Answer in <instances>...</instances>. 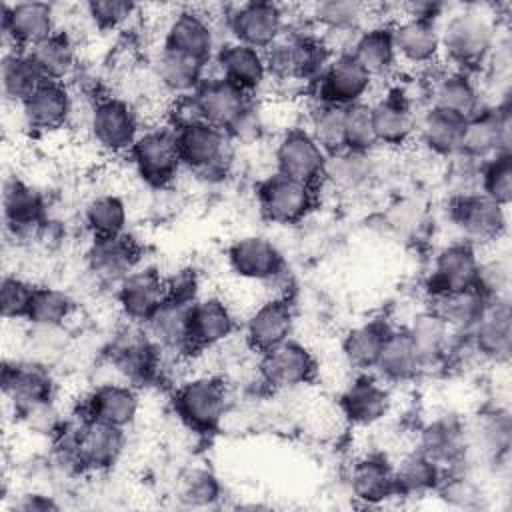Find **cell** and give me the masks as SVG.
<instances>
[{
	"label": "cell",
	"mask_w": 512,
	"mask_h": 512,
	"mask_svg": "<svg viewBox=\"0 0 512 512\" xmlns=\"http://www.w3.org/2000/svg\"><path fill=\"white\" fill-rule=\"evenodd\" d=\"M388 332L390 326L380 320H370L350 328L342 338V356L346 364L358 372L374 370Z\"/></svg>",
	"instance_id": "46"
},
{
	"label": "cell",
	"mask_w": 512,
	"mask_h": 512,
	"mask_svg": "<svg viewBox=\"0 0 512 512\" xmlns=\"http://www.w3.org/2000/svg\"><path fill=\"white\" fill-rule=\"evenodd\" d=\"M74 314V300L68 292L54 286H36L26 320L32 326L64 328Z\"/></svg>",
	"instance_id": "52"
},
{
	"label": "cell",
	"mask_w": 512,
	"mask_h": 512,
	"mask_svg": "<svg viewBox=\"0 0 512 512\" xmlns=\"http://www.w3.org/2000/svg\"><path fill=\"white\" fill-rule=\"evenodd\" d=\"M72 460L80 468L106 470L118 462L126 446L124 428L84 416L76 426L68 424Z\"/></svg>",
	"instance_id": "8"
},
{
	"label": "cell",
	"mask_w": 512,
	"mask_h": 512,
	"mask_svg": "<svg viewBox=\"0 0 512 512\" xmlns=\"http://www.w3.org/2000/svg\"><path fill=\"white\" fill-rule=\"evenodd\" d=\"M344 120H346V106L314 102V106L310 108L306 130L328 152V156L346 150Z\"/></svg>",
	"instance_id": "50"
},
{
	"label": "cell",
	"mask_w": 512,
	"mask_h": 512,
	"mask_svg": "<svg viewBox=\"0 0 512 512\" xmlns=\"http://www.w3.org/2000/svg\"><path fill=\"white\" fill-rule=\"evenodd\" d=\"M316 370L318 364L314 354L292 338L262 354L260 360V374L264 382L278 390H288L312 382Z\"/></svg>",
	"instance_id": "19"
},
{
	"label": "cell",
	"mask_w": 512,
	"mask_h": 512,
	"mask_svg": "<svg viewBox=\"0 0 512 512\" xmlns=\"http://www.w3.org/2000/svg\"><path fill=\"white\" fill-rule=\"evenodd\" d=\"M14 510H22V512H48V510H58V504L50 496H46V494L28 492V494H24L14 504Z\"/></svg>",
	"instance_id": "60"
},
{
	"label": "cell",
	"mask_w": 512,
	"mask_h": 512,
	"mask_svg": "<svg viewBox=\"0 0 512 512\" xmlns=\"http://www.w3.org/2000/svg\"><path fill=\"white\" fill-rule=\"evenodd\" d=\"M480 192L508 208L512 200V152H498L482 162Z\"/></svg>",
	"instance_id": "53"
},
{
	"label": "cell",
	"mask_w": 512,
	"mask_h": 512,
	"mask_svg": "<svg viewBox=\"0 0 512 512\" xmlns=\"http://www.w3.org/2000/svg\"><path fill=\"white\" fill-rule=\"evenodd\" d=\"M2 208L6 224L14 232H32L44 220V198L30 184L20 178H10L4 184Z\"/></svg>",
	"instance_id": "44"
},
{
	"label": "cell",
	"mask_w": 512,
	"mask_h": 512,
	"mask_svg": "<svg viewBox=\"0 0 512 512\" xmlns=\"http://www.w3.org/2000/svg\"><path fill=\"white\" fill-rule=\"evenodd\" d=\"M222 486L220 480L214 476V472L206 468H192L188 470L178 484V498L186 506H212L220 500Z\"/></svg>",
	"instance_id": "55"
},
{
	"label": "cell",
	"mask_w": 512,
	"mask_h": 512,
	"mask_svg": "<svg viewBox=\"0 0 512 512\" xmlns=\"http://www.w3.org/2000/svg\"><path fill=\"white\" fill-rule=\"evenodd\" d=\"M192 98L198 106L202 120L222 128L224 132L252 102L250 94H246L222 76H204V80L192 92Z\"/></svg>",
	"instance_id": "26"
},
{
	"label": "cell",
	"mask_w": 512,
	"mask_h": 512,
	"mask_svg": "<svg viewBox=\"0 0 512 512\" xmlns=\"http://www.w3.org/2000/svg\"><path fill=\"white\" fill-rule=\"evenodd\" d=\"M372 84L374 78L364 70L354 54L350 50H340L334 54L320 80L312 86L316 88V102L352 106L364 102Z\"/></svg>",
	"instance_id": "13"
},
{
	"label": "cell",
	"mask_w": 512,
	"mask_h": 512,
	"mask_svg": "<svg viewBox=\"0 0 512 512\" xmlns=\"http://www.w3.org/2000/svg\"><path fill=\"white\" fill-rule=\"evenodd\" d=\"M162 46L208 64L214 60L218 50L216 28L204 12L196 8H182L168 18Z\"/></svg>",
	"instance_id": "15"
},
{
	"label": "cell",
	"mask_w": 512,
	"mask_h": 512,
	"mask_svg": "<svg viewBox=\"0 0 512 512\" xmlns=\"http://www.w3.org/2000/svg\"><path fill=\"white\" fill-rule=\"evenodd\" d=\"M344 134H346V148L358 152H372L378 146L374 120H372V106L368 102H358L346 106V120H344Z\"/></svg>",
	"instance_id": "56"
},
{
	"label": "cell",
	"mask_w": 512,
	"mask_h": 512,
	"mask_svg": "<svg viewBox=\"0 0 512 512\" xmlns=\"http://www.w3.org/2000/svg\"><path fill=\"white\" fill-rule=\"evenodd\" d=\"M392 398L388 388L362 372L340 396V410L354 426H374L390 410Z\"/></svg>",
	"instance_id": "31"
},
{
	"label": "cell",
	"mask_w": 512,
	"mask_h": 512,
	"mask_svg": "<svg viewBox=\"0 0 512 512\" xmlns=\"http://www.w3.org/2000/svg\"><path fill=\"white\" fill-rule=\"evenodd\" d=\"M468 430V460L472 454H478L490 462L502 460L510 450L512 440V422L510 414L504 408H492L476 416L472 424H466Z\"/></svg>",
	"instance_id": "36"
},
{
	"label": "cell",
	"mask_w": 512,
	"mask_h": 512,
	"mask_svg": "<svg viewBox=\"0 0 512 512\" xmlns=\"http://www.w3.org/2000/svg\"><path fill=\"white\" fill-rule=\"evenodd\" d=\"M214 60L218 66V76L226 78L246 94L258 90L268 78L264 52L242 42L228 40L220 44Z\"/></svg>",
	"instance_id": "30"
},
{
	"label": "cell",
	"mask_w": 512,
	"mask_h": 512,
	"mask_svg": "<svg viewBox=\"0 0 512 512\" xmlns=\"http://www.w3.org/2000/svg\"><path fill=\"white\" fill-rule=\"evenodd\" d=\"M88 130L94 144L108 154L130 152L142 132L136 108L118 96L94 100L88 112Z\"/></svg>",
	"instance_id": "4"
},
{
	"label": "cell",
	"mask_w": 512,
	"mask_h": 512,
	"mask_svg": "<svg viewBox=\"0 0 512 512\" xmlns=\"http://www.w3.org/2000/svg\"><path fill=\"white\" fill-rule=\"evenodd\" d=\"M182 166L204 182H220L230 168V138L210 122H192L174 128Z\"/></svg>",
	"instance_id": "2"
},
{
	"label": "cell",
	"mask_w": 512,
	"mask_h": 512,
	"mask_svg": "<svg viewBox=\"0 0 512 512\" xmlns=\"http://www.w3.org/2000/svg\"><path fill=\"white\" fill-rule=\"evenodd\" d=\"M28 54L42 70L46 80L64 82L78 68V48L74 38L64 30H54L44 40L28 48Z\"/></svg>",
	"instance_id": "43"
},
{
	"label": "cell",
	"mask_w": 512,
	"mask_h": 512,
	"mask_svg": "<svg viewBox=\"0 0 512 512\" xmlns=\"http://www.w3.org/2000/svg\"><path fill=\"white\" fill-rule=\"evenodd\" d=\"M236 330V318L220 296L196 298L190 308L192 350L210 348L228 340Z\"/></svg>",
	"instance_id": "34"
},
{
	"label": "cell",
	"mask_w": 512,
	"mask_h": 512,
	"mask_svg": "<svg viewBox=\"0 0 512 512\" xmlns=\"http://www.w3.org/2000/svg\"><path fill=\"white\" fill-rule=\"evenodd\" d=\"M448 216L462 234V240L472 246L498 242L508 228L506 206L494 202L482 192L452 196Z\"/></svg>",
	"instance_id": "6"
},
{
	"label": "cell",
	"mask_w": 512,
	"mask_h": 512,
	"mask_svg": "<svg viewBox=\"0 0 512 512\" xmlns=\"http://www.w3.org/2000/svg\"><path fill=\"white\" fill-rule=\"evenodd\" d=\"M74 112V98L64 82H44L24 104L22 116L36 132H56L68 124Z\"/></svg>",
	"instance_id": "28"
},
{
	"label": "cell",
	"mask_w": 512,
	"mask_h": 512,
	"mask_svg": "<svg viewBox=\"0 0 512 512\" xmlns=\"http://www.w3.org/2000/svg\"><path fill=\"white\" fill-rule=\"evenodd\" d=\"M256 196L264 218L282 226L302 222L316 204L314 186L288 178L280 172L260 180Z\"/></svg>",
	"instance_id": "9"
},
{
	"label": "cell",
	"mask_w": 512,
	"mask_h": 512,
	"mask_svg": "<svg viewBox=\"0 0 512 512\" xmlns=\"http://www.w3.org/2000/svg\"><path fill=\"white\" fill-rule=\"evenodd\" d=\"M348 50L374 80L388 76L398 62L392 24H368L352 38V46Z\"/></svg>",
	"instance_id": "39"
},
{
	"label": "cell",
	"mask_w": 512,
	"mask_h": 512,
	"mask_svg": "<svg viewBox=\"0 0 512 512\" xmlns=\"http://www.w3.org/2000/svg\"><path fill=\"white\" fill-rule=\"evenodd\" d=\"M510 92L496 104H484L474 116L466 118L460 152L474 160H488L498 152L510 150L512 106Z\"/></svg>",
	"instance_id": "7"
},
{
	"label": "cell",
	"mask_w": 512,
	"mask_h": 512,
	"mask_svg": "<svg viewBox=\"0 0 512 512\" xmlns=\"http://www.w3.org/2000/svg\"><path fill=\"white\" fill-rule=\"evenodd\" d=\"M430 104L448 112H454L462 118L474 116L482 106V94L470 72L464 70H444L434 76L428 90Z\"/></svg>",
	"instance_id": "33"
},
{
	"label": "cell",
	"mask_w": 512,
	"mask_h": 512,
	"mask_svg": "<svg viewBox=\"0 0 512 512\" xmlns=\"http://www.w3.org/2000/svg\"><path fill=\"white\" fill-rule=\"evenodd\" d=\"M0 80L4 98L12 104H24L46 80L42 70L36 66L28 50H8L2 56Z\"/></svg>",
	"instance_id": "45"
},
{
	"label": "cell",
	"mask_w": 512,
	"mask_h": 512,
	"mask_svg": "<svg viewBox=\"0 0 512 512\" xmlns=\"http://www.w3.org/2000/svg\"><path fill=\"white\" fill-rule=\"evenodd\" d=\"M4 396L20 412L28 406L48 402L54 398V378L46 364L38 360L4 362L2 366Z\"/></svg>",
	"instance_id": "22"
},
{
	"label": "cell",
	"mask_w": 512,
	"mask_h": 512,
	"mask_svg": "<svg viewBox=\"0 0 512 512\" xmlns=\"http://www.w3.org/2000/svg\"><path fill=\"white\" fill-rule=\"evenodd\" d=\"M398 60L412 66H430L442 56L440 22L428 18L402 16L392 24Z\"/></svg>",
	"instance_id": "24"
},
{
	"label": "cell",
	"mask_w": 512,
	"mask_h": 512,
	"mask_svg": "<svg viewBox=\"0 0 512 512\" xmlns=\"http://www.w3.org/2000/svg\"><path fill=\"white\" fill-rule=\"evenodd\" d=\"M498 40L494 14L480 4L464 6L446 16L440 24L442 54L456 70L470 72L490 60Z\"/></svg>",
	"instance_id": "1"
},
{
	"label": "cell",
	"mask_w": 512,
	"mask_h": 512,
	"mask_svg": "<svg viewBox=\"0 0 512 512\" xmlns=\"http://www.w3.org/2000/svg\"><path fill=\"white\" fill-rule=\"evenodd\" d=\"M140 258L138 244L124 232L108 238H94L86 264L92 276L102 284H120L132 270H136Z\"/></svg>",
	"instance_id": "25"
},
{
	"label": "cell",
	"mask_w": 512,
	"mask_h": 512,
	"mask_svg": "<svg viewBox=\"0 0 512 512\" xmlns=\"http://www.w3.org/2000/svg\"><path fill=\"white\" fill-rule=\"evenodd\" d=\"M86 12L98 28L116 30L136 16L138 6L126 0H92L86 4Z\"/></svg>",
	"instance_id": "59"
},
{
	"label": "cell",
	"mask_w": 512,
	"mask_h": 512,
	"mask_svg": "<svg viewBox=\"0 0 512 512\" xmlns=\"http://www.w3.org/2000/svg\"><path fill=\"white\" fill-rule=\"evenodd\" d=\"M406 332L412 338L424 372L442 364L448 358V352H452L454 338L458 336L434 308L416 314Z\"/></svg>",
	"instance_id": "35"
},
{
	"label": "cell",
	"mask_w": 512,
	"mask_h": 512,
	"mask_svg": "<svg viewBox=\"0 0 512 512\" xmlns=\"http://www.w3.org/2000/svg\"><path fill=\"white\" fill-rule=\"evenodd\" d=\"M106 354L112 368L124 376L128 384H144L160 370L162 350L148 336L146 328L134 322L112 338Z\"/></svg>",
	"instance_id": "10"
},
{
	"label": "cell",
	"mask_w": 512,
	"mask_h": 512,
	"mask_svg": "<svg viewBox=\"0 0 512 512\" xmlns=\"http://www.w3.org/2000/svg\"><path fill=\"white\" fill-rule=\"evenodd\" d=\"M194 302L168 298L160 308L142 324L148 336L162 352L186 354L192 352L190 338V308Z\"/></svg>",
	"instance_id": "29"
},
{
	"label": "cell",
	"mask_w": 512,
	"mask_h": 512,
	"mask_svg": "<svg viewBox=\"0 0 512 512\" xmlns=\"http://www.w3.org/2000/svg\"><path fill=\"white\" fill-rule=\"evenodd\" d=\"M230 270L244 280L270 282L284 270V258L278 246L260 234H248L234 240L226 252Z\"/></svg>",
	"instance_id": "18"
},
{
	"label": "cell",
	"mask_w": 512,
	"mask_h": 512,
	"mask_svg": "<svg viewBox=\"0 0 512 512\" xmlns=\"http://www.w3.org/2000/svg\"><path fill=\"white\" fill-rule=\"evenodd\" d=\"M434 492L452 508H476L482 502V490L468 474L466 466L444 470Z\"/></svg>",
	"instance_id": "54"
},
{
	"label": "cell",
	"mask_w": 512,
	"mask_h": 512,
	"mask_svg": "<svg viewBox=\"0 0 512 512\" xmlns=\"http://www.w3.org/2000/svg\"><path fill=\"white\" fill-rule=\"evenodd\" d=\"M56 30V10L48 2L2 6V32L16 50H28Z\"/></svg>",
	"instance_id": "21"
},
{
	"label": "cell",
	"mask_w": 512,
	"mask_h": 512,
	"mask_svg": "<svg viewBox=\"0 0 512 512\" xmlns=\"http://www.w3.org/2000/svg\"><path fill=\"white\" fill-rule=\"evenodd\" d=\"M436 306L434 310L448 322V326L454 330V334H468L472 326L478 322L482 312L486 310L488 298L478 286L456 292V294H444V296H434Z\"/></svg>",
	"instance_id": "48"
},
{
	"label": "cell",
	"mask_w": 512,
	"mask_h": 512,
	"mask_svg": "<svg viewBox=\"0 0 512 512\" xmlns=\"http://www.w3.org/2000/svg\"><path fill=\"white\" fill-rule=\"evenodd\" d=\"M140 410V396L134 384L104 382L96 386L84 404V416L128 428Z\"/></svg>",
	"instance_id": "32"
},
{
	"label": "cell",
	"mask_w": 512,
	"mask_h": 512,
	"mask_svg": "<svg viewBox=\"0 0 512 512\" xmlns=\"http://www.w3.org/2000/svg\"><path fill=\"white\" fill-rule=\"evenodd\" d=\"M294 310L286 298H268L246 320V342L252 350L266 354L292 338Z\"/></svg>",
	"instance_id": "27"
},
{
	"label": "cell",
	"mask_w": 512,
	"mask_h": 512,
	"mask_svg": "<svg viewBox=\"0 0 512 512\" xmlns=\"http://www.w3.org/2000/svg\"><path fill=\"white\" fill-rule=\"evenodd\" d=\"M204 70H206L204 62L166 46H162L156 52L152 62L154 78L166 92L174 96L192 94L198 88V84L204 80Z\"/></svg>",
	"instance_id": "40"
},
{
	"label": "cell",
	"mask_w": 512,
	"mask_h": 512,
	"mask_svg": "<svg viewBox=\"0 0 512 512\" xmlns=\"http://www.w3.org/2000/svg\"><path fill=\"white\" fill-rule=\"evenodd\" d=\"M350 492L356 500L376 506L396 496L392 464L380 454H366L358 458L348 476Z\"/></svg>",
	"instance_id": "38"
},
{
	"label": "cell",
	"mask_w": 512,
	"mask_h": 512,
	"mask_svg": "<svg viewBox=\"0 0 512 512\" xmlns=\"http://www.w3.org/2000/svg\"><path fill=\"white\" fill-rule=\"evenodd\" d=\"M274 160L276 172L316 188L326 176L328 152L306 128H288L276 144Z\"/></svg>",
	"instance_id": "11"
},
{
	"label": "cell",
	"mask_w": 512,
	"mask_h": 512,
	"mask_svg": "<svg viewBox=\"0 0 512 512\" xmlns=\"http://www.w3.org/2000/svg\"><path fill=\"white\" fill-rule=\"evenodd\" d=\"M36 286H32L28 280L6 274L0 282V312L6 320H20L28 316L30 302L34 296Z\"/></svg>",
	"instance_id": "57"
},
{
	"label": "cell",
	"mask_w": 512,
	"mask_h": 512,
	"mask_svg": "<svg viewBox=\"0 0 512 512\" xmlns=\"http://www.w3.org/2000/svg\"><path fill=\"white\" fill-rule=\"evenodd\" d=\"M226 26L232 40L246 46L266 50L288 26L286 12L276 2L250 0L236 4L226 14Z\"/></svg>",
	"instance_id": "12"
},
{
	"label": "cell",
	"mask_w": 512,
	"mask_h": 512,
	"mask_svg": "<svg viewBox=\"0 0 512 512\" xmlns=\"http://www.w3.org/2000/svg\"><path fill=\"white\" fill-rule=\"evenodd\" d=\"M228 408L226 386L214 376H196L182 382L174 394V410L194 432H214Z\"/></svg>",
	"instance_id": "3"
},
{
	"label": "cell",
	"mask_w": 512,
	"mask_h": 512,
	"mask_svg": "<svg viewBox=\"0 0 512 512\" xmlns=\"http://www.w3.org/2000/svg\"><path fill=\"white\" fill-rule=\"evenodd\" d=\"M418 450L432 458L442 470L466 466L470 462L466 422L454 414H444L430 420L420 430Z\"/></svg>",
	"instance_id": "16"
},
{
	"label": "cell",
	"mask_w": 512,
	"mask_h": 512,
	"mask_svg": "<svg viewBox=\"0 0 512 512\" xmlns=\"http://www.w3.org/2000/svg\"><path fill=\"white\" fill-rule=\"evenodd\" d=\"M370 106L378 144L404 146L416 136L418 114L404 90L392 88Z\"/></svg>",
	"instance_id": "23"
},
{
	"label": "cell",
	"mask_w": 512,
	"mask_h": 512,
	"mask_svg": "<svg viewBox=\"0 0 512 512\" xmlns=\"http://www.w3.org/2000/svg\"><path fill=\"white\" fill-rule=\"evenodd\" d=\"M472 350L484 360L504 364L512 352V312L508 298H492L466 334Z\"/></svg>",
	"instance_id": "17"
},
{
	"label": "cell",
	"mask_w": 512,
	"mask_h": 512,
	"mask_svg": "<svg viewBox=\"0 0 512 512\" xmlns=\"http://www.w3.org/2000/svg\"><path fill=\"white\" fill-rule=\"evenodd\" d=\"M396 496L416 498L434 492L440 484L444 470L428 458L422 450L406 452L396 464H392Z\"/></svg>",
	"instance_id": "42"
},
{
	"label": "cell",
	"mask_w": 512,
	"mask_h": 512,
	"mask_svg": "<svg viewBox=\"0 0 512 512\" xmlns=\"http://www.w3.org/2000/svg\"><path fill=\"white\" fill-rule=\"evenodd\" d=\"M448 166V174H446V182L452 190V196H464V194H472V192H480V170H482V162L474 160L462 152L454 154Z\"/></svg>",
	"instance_id": "58"
},
{
	"label": "cell",
	"mask_w": 512,
	"mask_h": 512,
	"mask_svg": "<svg viewBox=\"0 0 512 512\" xmlns=\"http://www.w3.org/2000/svg\"><path fill=\"white\" fill-rule=\"evenodd\" d=\"M116 300L128 322L144 324L166 300V278L152 266L136 268L116 286Z\"/></svg>",
	"instance_id": "20"
},
{
	"label": "cell",
	"mask_w": 512,
	"mask_h": 512,
	"mask_svg": "<svg viewBox=\"0 0 512 512\" xmlns=\"http://www.w3.org/2000/svg\"><path fill=\"white\" fill-rule=\"evenodd\" d=\"M386 382H408L424 372L420 356L406 328H390L374 368Z\"/></svg>",
	"instance_id": "41"
},
{
	"label": "cell",
	"mask_w": 512,
	"mask_h": 512,
	"mask_svg": "<svg viewBox=\"0 0 512 512\" xmlns=\"http://www.w3.org/2000/svg\"><path fill=\"white\" fill-rule=\"evenodd\" d=\"M126 222L128 208L118 194H98L84 206V224L94 238L124 234Z\"/></svg>",
	"instance_id": "51"
},
{
	"label": "cell",
	"mask_w": 512,
	"mask_h": 512,
	"mask_svg": "<svg viewBox=\"0 0 512 512\" xmlns=\"http://www.w3.org/2000/svg\"><path fill=\"white\" fill-rule=\"evenodd\" d=\"M464 128L466 118L436 106H428L424 114L418 116L416 136L428 152L442 158H452L462 148Z\"/></svg>",
	"instance_id": "37"
},
{
	"label": "cell",
	"mask_w": 512,
	"mask_h": 512,
	"mask_svg": "<svg viewBox=\"0 0 512 512\" xmlns=\"http://www.w3.org/2000/svg\"><path fill=\"white\" fill-rule=\"evenodd\" d=\"M480 264L476 246L466 240L450 242L442 246L432 262L430 290L434 296L456 294L478 286Z\"/></svg>",
	"instance_id": "14"
},
{
	"label": "cell",
	"mask_w": 512,
	"mask_h": 512,
	"mask_svg": "<svg viewBox=\"0 0 512 512\" xmlns=\"http://www.w3.org/2000/svg\"><path fill=\"white\" fill-rule=\"evenodd\" d=\"M376 176V162L372 152H358V150H342L328 156L326 176L334 186L342 190H360Z\"/></svg>",
	"instance_id": "49"
},
{
	"label": "cell",
	"mask_w": 512,
	"mask_h": 512,
	"mask_svg": "<svg viewBox=\"0 0 512 512\" xmlns=\"http://www.w3.org/2000/svg\"><path fill=\"white\" fill-rule=\"evenodd\" d=\"M370 4L356 0H324L310 6L308 20L330 34H358L366 28Z\"/></svg>",
	"instance_id": "47"
},
{
	"label": "cell",
	"mask_w": 512,
	"mask_h": 512,
	"mask_svg": "<svg viewBox=\"0 0 512 512\" xmlns=\"http://www.w3.org/2000/svg\"><path fill=\"white\" fill-rule=\"evenodd\" d=\"M136 174L152 188L168 186L182 168V158L172 126H156L140 132L130 148Z\"/></svg>",
	"instance_id": "5"
}]
</instances>
